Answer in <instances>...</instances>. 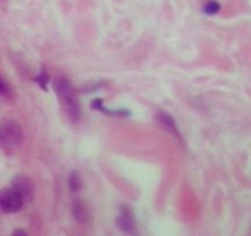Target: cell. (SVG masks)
I'll list each match as a JSON object with an SVG mask.
<instances>
[{
    "instance_id": "obj_7",
    "label": "cell",
    "mask_w": 251,
    "mask_h": 236,
    "mask_svg": "<svg viewBox=\"0 0 251 236\" xmlns=\"http://www.w3.org/2000/svg\"><path fill=\"white\" fill-rule=\"evenodd\" d=\"M71 211H73L74 218L77 221H80V223H87L91 218L90 208H88L87 204H86L85 202L81 201V199H75V201L73 202Z\"/></svg>"
},
{
    "instance_id": "obj_6",
    "label": "cell",
    "mask_w": 251,
    "mask_h": 236,
    "mask_svg": "<svg viewBox=\"0 0 251 236\" xmlns=\"http://www.w3.org/2000/svg\"><path fill=\"white\" fill-rule=\"evenodd\" d=\"M157 120L161 123L164 127V129L167 132H169L171 134H173L174 137L179 138L180 139V132H179L178 124L176 123V119L173 118V116L169 115L168 112H164V111H161V112L157 113Z\"/></svg>"
},
{
    "instance_id": "obj_13",
    "label": "cell",
    "mask_w": 251,
    "mask_h": 236,
    "mask_svg": "<svg viewBox=\"0 0 251 236\" xmlns=\"http://www.w3.org/2000/svg\"><path fill=\"white\" fill-rule=\"evenodd\" d=\"M11 236H28V235L26 234V231L21 230V229H16V230L12 233Z\"/></svg>"
},
{
    "instance_id": "obj_4",
    "label": "cell",
    "mask_w": 251,
    "mask_h": 236,
    "mask_svg": "<svg viewBox=\"0 0 251 236\" xmlns=\"http://www.w3.org/2000/svg\"><path fill=\"white\" fill-rule=\"evenodd\" d=\"M11 188L21 196L24 203H29L34 196L33 182L26 175H16L11 181Z\"/></svg>"
},
{
    "instance_id": "obj_3",
    "label": "cell",
    "mask_w": 251,
    "mask_h": 236,
    "mask_svg": "<svg viewBox=\"0 0 251 236\" xmlns=\"http://www.w3.org/2000/svg\"><path fill=\"white\" fill-rule=\"evenodd\" d=\"M21 196L12 188H2L0 191V209L4 213H17L24 206Z\"/></svg>"
},
{
    "instance_id": "obj_11",
    "label": "cell",
    "mask_w": 251,
    "mask_h": 236,
    "mask_svg": "<svg viewBox=\"0 0 251 236\" xmlns=\"http://www.w3.org/2000/svg\"><path fill=\"white\" fill-rule=\"evenodd\" d=\"M220 10H221L220 2L215 1V0H210V1L206 2V5L203 6V11H205L207 15H215L217 14Z\"/></svg>"
},
{
    "instance_id": "obj_9",
    "label": "cell",
    "mask_w": 251,
    "mask_h": 236,
    "mask_svg": "<svg viewBox=\"0 0 251 236\" xmlns=\"http://www.w3.org/2000/svg\"><path fill=\"white\" fill-rule=\"evenodd\" d=\"M92 107L95 108V110H98V111H102V112H105L107 113V108L103 106L102 103V100H100V98H97V100L92 101ZM108 115H118V116H129L130 112H125V111H108Z\"/></svg>"
},
{
    "instance_id": "obj_1",
    "label": "cell",
    "mask_w": 251,
    "mask_h": 236,
    "mask_svg": "<svg viewBox=\"0 0 251 236\" xmlns=\"http://www.w3.org/2000/svg\"><path fill=\"white\" fill-rule=\"evenodd\" d=\"M54 90L58 95L59 102L63 107L64 112L73 122H77L81 118V106L77 93L74 88L73 84L68 78L59 76L54 84Z\"/></svg>"
},
{
    "instance_id": "obj_12",
    "label": "cell",
    "mask_w": 251,
    "mask_h": 236,
    "mask_svg": "<svg viewBox=\"0 0 251 236\" xmlns=\"http://www.w3.org/2000/svg\"><path fill=\"white\" fill-rule=\"evenodd\" d=\"M0 95L5 96V97H9L11 96V90L9 88V86L6 85V83L4 81V79L0 76Z\"/></svg>"
},
{
    "instance_id": "obj_2",
    "label": "cell",
    "mask_w": 251,
    "mask_h": 236,
    "mask_svg": "<svg viewBox=\"0 0 251 236\" xmlns=\"http://www.w3.org/2000/svg\"><path fill=\"white\" fill-rule=\"evenodd\" d=\"M24 142L22 127L11 118H0V147L17 148Z\"/></svg>"
},
{
    "instance_id": "obj_5",
    "label": "cell",
    "mask_w": 251,
    "mask_h": 236,
    "mask_svg": "<svg viewBox=\"0 0 251 236\" xmlns=\"http://www.w3.org/2000/svg\"><path fill=\"white\" fill-rule=\"evenodd\" d=\"M117 226L125 234H131L135 229L134 213L127 204H122L118 211Z\"/></svg>"
},
{
    "instance_id": "obj_8",
    "label": "cell",
    "mask_w": 251,
    "mask_h": 236,
    "mask_svg": "<svg viewBox=\"0 0 251 236\" xmlns=\"http://www.w3.org/2000/svg\"><path fill=\"white\" fill-rule=\"evenodd\" d=\"M82 187V179L77 171H71L69 175V188L71 192H78Z\"/></svg>"
},
{
    "instance_id": "obj_10",
    "label": "cell",
    "mask_w": 251,
    "mask_h": 236,
    "mask_svg": "<svg viewBox=\"0 0 251 236\" xmlns=\"http://www.w3.org/2000/svg\"><path fill=\"white\" fill-rule=\"evenodd\" d=\"M49 79H50V76H49L48 71H47L46 69H43V70H42L41 73H39L38 75L34 78V81H36V83L41 86L42 90H47V88H48Z\"/></svg>"
}]
</instances>
